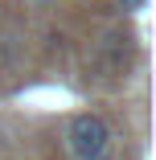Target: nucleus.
<instances>
[{
  "label": "nucleus",
  "instance_id": "nucleus-1",
  "mask_svg": "<svg viewBox=\"0 0 156 160\" xmlns=\"http://www.w3.org/2000/svg\"><path fill=\"white\" fill-rule=\"evenodd\" d=\"M66 144L78 160H95V156H107V144H111V127L103 115H74L70 119V132H66Z\"/></svg>",
  "mask_w": 156,
  "mask_h": 160
},
{
  "label": "nucleus",
  "instance_id": "nucleus-3",
  "mask_svg": "<svg viewBox=\"0 0 156 160\" xmlns=\"http://www.w3.org/2000/svg\"><path fill=\"white\" fill-rule=\"evenodd\" d=\"M95 160H111V156H95Z\"/></svg>",
  "mask_w": 156,
  "mask_h": 160
},
{
  "label": "nucleus",
  "instance_id": "nucleus-2",
  "mask_svg": "<svg viewBox=\"0 0 156 160\" xmlns=\"http://www.w3.org/2000/svg\"><path fill=\"white\" fill-rule=\"evenodd\" d=\"M119 8H128V12H136V8H144V0H115Z\"/></svg>",
  "mask_w": 156,
  "mask_h": 160
}]
</instances>
